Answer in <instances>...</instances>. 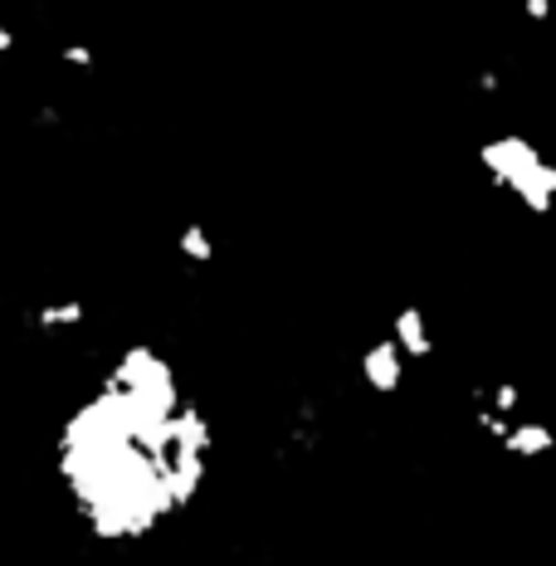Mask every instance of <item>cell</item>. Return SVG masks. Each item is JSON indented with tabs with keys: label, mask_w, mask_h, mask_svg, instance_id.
<instances>
[{
	"label": "cell",
	"mask_w": 556,
	"mask_h": 566,
	"mask_svg": "<svg viewBox=\"0 0 556 566\" xmlns=\"http://www.w3.org/2000/svg\"><path fill=\"white\" fill-rule=\"evenodd\" d=\"M181 254H186V259H196V264H210V254H216V250H210V234L200 230V226L181 230Z\"/></svg>",
	"instance_id": "obj_3"
},
{
	"label": "cell",
	"mask_w": 556,
	"mask_h": 566,
	"mask_svg": "<svg viewBox=\"0 0 556 566\" xmlns=\"http://www.w3.org/2000/svg\"><path fill=\"white\" fill-rule=\"evenodd\" d=\"M210 424L151 347H127L103 386L64 420L59 474L93 537H147L196 499Z\"/></svg>",
	"instance_id": "obj_1"
},
{
	"label": "cell",
	"mask_w": 556,
	"mask_h": 566,
	"mask_svg": "<svg viewBox=\"0 0 556 566\" xmlns=\"http://www.w3.org/2000/svg\"><path fill=\"white\" fill-rule=\"evenodd\" d=\"M78 323H84V303H74V298L34 313V327H44V333H59V327H78Z\"/></svg>",
	"instance_id": "obj_2"
},
{
	"label": "cell",
	"mask_w": 556,
	"mask_h": 566,
	"mask_svg": "<svg viewBox=\"0 0 556 566\" xmlns=\"http://www.w3.org/2000/svg\"><path fill=\"white\" fill-rule=\"evenodd\" d=\"M10 50H15V34H10V25H6V20H0V59H6Z\"/></svg>",
	"instance_id": "obj_4"
}]
</instances>
